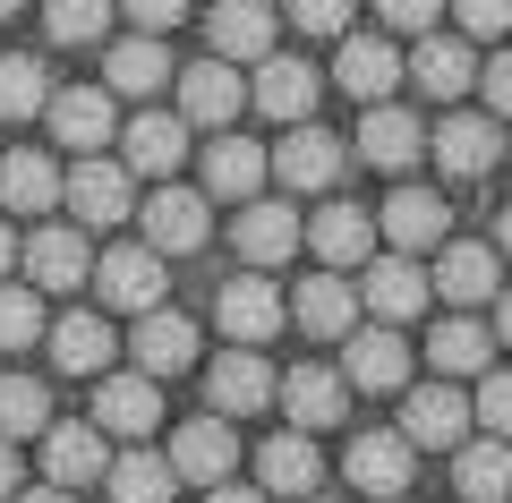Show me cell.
<instances>
[{
	"instance_id": "obj_1",
	"label": "cell",
	"mask_w": 512,
	"mask_h": 503,
	"mask_svg": "<svg viewBox=\"0 0 512 503\" xmlns=\"http://www.w3.org/2000/svg\"><path fill=\"white\" fill-rule=\"evenodd\" d=\"M470 427H478V410H470V393L461 384H410V401H402V435H410V452H461L470 444Z\"/></svg>"
},
{
	"instance_id": "obj_2",
	"label": "cell",
	"mask_w": 512,
	"mask_h": 503,
	"mask_svg": "<svg viewBox=\"0 0 512 503\" xmlns=\"http://www.w3.org/2000/svg\"><path fill=\"white\" fill-rule=\"evenodd\" d=\"M60 205H69L86 231H111V222H128V214H137L128 162H111V154H77V171L60 180Z\"/></svg>"
},
{
	"instance_id": "obj_3",
	"label": "cell",
	"mask_w": 512,
	"mask_h": 503,
	"mask_svg": "<svg viewBox=\"0 0 512 503\" xmlns=\"http://www.w3.org/2000/svg\"><path fill=\"white\" fill-rule=\"evenodd\" d=\"M94 290H103V307H128V316H154L163 307V290H171V273H163V256L137 239V248H111V256H94Z\"/></svg>"
},
{
	"instance_id": "obj_4",
	"label": "cell",
	"mask_w": 512,
	"mask_h": 503,
	"mask_svg": "<svg viewBox=\"0 0 512 503\" xmlns=\"http://www.w3.org/2000/svg\"><path fill=\"white\" fill-rule=\"evenodd\" d=\"M410 435L402 427H367V435H350V452H342V469H350V486L359 495H376V503H393V495H410Z\"/></svg>"
},
{
	"instance_id": "obj_5",
	"label": "cell",
	"mask_w": 512,
	"mask_h": 503,
	"mask_svg": "<svg viewBox=\"0 0 512 503\" xmlns=\"http://www.w3.org/2000/svg\"><path fill=\"white\" fill-rule=\"evenodd\" d=\"M214 316H222V333H231L239 350H256V342H274V333H282L291 299H282L265 273H239V282H222V290H214Z\"/></svg>"
},
{
	"instance_id": "obj_6",
	"label": "cell",
	"mask_w": 512,
	"mask_h": 503,
	"mask_svg": "<svg viewBox=\"0 0 512 503\" xmlns=\"http://www.w3.org/2000/svg\"><path fill=\"white\" fill-rule=\"evenodd\" d=\"M342 384H350V393H402V384H410V342L393 333V324L350 333V342H342Z\"/></svg>"
},
{
	"instance_id": "obj_7",
	"label": "cell",
	"mask_w": 512,
	"mask_h": 503,
	"mask_svg": "<svg viewBox=\"0 0 512 503\" xmlns=\"http://www.w3.org/2000/svg\"><path fill=\"white\" fill-rule=\"evenodd\" d=\"M43 478L52 486H94L111 478V444L94 418H52V435H43Z\"/></svg>"
},
{
	"instance_id": "obj_8",
	"label": "cell",
	"mask_w": 512,
	"mask_h": 503,
	"mask_svg": "<svg viewBox=\"0 0 512 503\" xmlns=\"http://www.w3.org/2000/svg\"><path fill=\"white\" fill-rule=\"evenodd\" d=\"M239 111H248V86H239L231 60H197V69H180V120L188 128H231Z\"/></svg>"
},
{
	"instance_id": "obj_9",
	"label": "cell",
	"mask_w": 512,
	"mask_h": 503,
	"mask_svg": "<svg viewBox=\"0 0 512 503\" xmlns=\"http://www.w3.org/2000/svg\"><path fill=\"white\" fill-rule=\"evenodd\" d=\"M342 162H350L342 137H325V128H291V137L274 145V180L291 188V197H316V188L342 180Z\"/></svg>"
},
{
	"instance_id": "obj_10",
	"label": "cell",
	"mask_w": 512,
	"mask_h": 503,
	"mask_svg": "<svg viewBox=\"0 0 512 503\" xmlns=\"http://www.w3.org/2000/svg\"><path fill=\"white\" fill-rule=\"evenodd\" d=\"M171 469H180V478H197L205 495H214V486H231V469H239L231 418H188V427L171 435Z\"/></svg>"
},
{
	"instance_id": "obj_11",
	"label": "cell",
	"mask_w": 512,
	"mask_h": 503,
	"mask_svg": "<svg viewBox=\"0 0 512 503\" xmlns=\"http://www.w3.org/2000/svg\"><path fill=\"white\" fill-rule=\"evenodd\" d=\"M333 77H342V94H359V103L376 111V103H393V86L410 77V60L393 52L384 35H342V60H333Z\"/></svg>"
},
{
	"instance_id": "obj_12",
	"label": "cell",
	"mask_w": 512,
	"mask_h": 503,
	"mask_svg": "<svg viewBox=\"0 0 512 503\" xmlns=\"http://www.w3.org/2000/svg\"><path fill=\"white\" fill-rule=\"evenodd\" d=\"M128 359H137V376H188L197 367V324L171 316V307H154V316H137V333H128Z\"/></svg>"
},
{
	"instance_id": "obj_13",
	"label": "cell",
	"mask_w": 512,
	"mask_h": 503,
	"mask_svg": "<svg viewBox=\"0 0 512 503\" xmlns=\"http://www.w3.org/2000/svg\"><path fill=\"white\" fill-rule=\"evenodd\" d=\"M137 222H146V248H154V256H197L205 231H214V214H205L197 188H154V205H146Z\"/></svg>"
},
{
	"instance_id": "obj_14",
	"label": "cell",
	"mask_w": 512,
	"mask_h": 503,
	"mask_svg": "<svg viewBox=\"0 0 512 503\" xmlns=\"http://www.w3.org/2000/svg\"><path fill=\"white\" fill-rule=\"evenodd\" d=\"M120 162L146 171V180H171V171L188 162V120L180 111H137V120L120 128Z\"/></svg>"
},
{
	"instance_id": "obj_15",
	"label": "cell",
	"mask_w": 512,
	"mask_h": 503,
	"mask_svg": "<svg viewBox=\"0 0 512 503\" xmlns=\"http://www.w3.org/2000/svg\"><path fill=\"white\" fill-rule=\"evenodd\" d=\"M94 427L128 435V444L154 435V427H163V384H154V376H103V384H94Z\"/></svg>"
},
{
	"instance_id": "obj_16",
	"label": "cell",
	"mask_w": 512,
	"mask_h": 503,
	"mask_svg": "<svg viewBox=\"0 0 512 503\" xmlns=\"http://www.w3.org/2000/svg\"><path fill=\"white\" fill-rule=\"evenodd\" d=\"M427 290H436V282L419 273V256H376V265L359 273V307H367L376 324H402V316H419V307H427Z\"/></svg>"
},
{
	"instance_id": "obj_17",
	"label": "cell",
	"mask_w": 512,
	"mask_h": 503,
	"mask_svg": "<svg viewBox=\"0 0 512 503\" xmlns=\"http://www.w3.org/2000/svg\"><path fill=\"white\" fill-rule=\"evenodd\" d=\"M274 367L256 359V350H222L214 367H205V401H214V418H248V410H265L274 401Z\"/></svg>"
},
{
	"instance_id": "obj_18",
	"label": "cell",
	"mask_w": 512,
	"mask_h": 503,
	"mask_svg": "<svg viewBox=\"0 0 512 503\" xmlns=\"http://www.w3.org/2000/svg\"><path fill=\"white\" fill-rule=\"evenodd\" d=\"M18 265H26V282H35V290H77V282L94 273V256H86V231L43 222V231L18 248Z\"/></svg>"
},
{
	"instance_id": "obj_19",
	"label": "cell",
	"mask_w": 512,
	"mask_h": 503,
	"mask_svg": "<svg viewBox=\"0 0 512 503\" xmlns=\"http://www.w3.org/2000/svg\"><path fill=\"white\" fill-rule=\"evenodd\" d=\"M205 35H214V60H274V0H214V18H205Z\"/></svg>"
},
{
	"instance_id": "obj_20",
	"label": "cell",
	"mask_w": 512,
	"mask_h": 503,
	"mask_svg": "<svg viewBox=\"0 0 512 503\" xmlns=\"http://www.w3.org/2000/svg\"><path fill=\"white\" fill-rule=\"evenodd\" d=\"M248 103L265 111V120H282V128H308V111H316V69L308 60H256V86H248Z\"/></svg>"
},
{
	"instance_id": "obj_21",
	"label": "cell",
	"mask_w": 512,
	"mask_h": 503,
	"mask_svg": "<svg viewBox=\"0 0 512 503\" xmlns=\"http://www.w3.org/2000/svg\"><path fill=\"white\" fill-rule=\"evenodd\" d=\"M274 401L291 410V427L308 435V427H342V410H350V384H342V367H291V376L274 384Z\"/></svg>"
},
{
	"instance_id": "obj_22",
	"label": "cell",
	"mask_w": 512,
	"mask_h": 503,
	"mask_svg": "<svg viewBox=\"0 0 512 503\" xmlns=\"http://www.w3.org/2000/svg\"><path fill=\"white\" fill-rule=\"evenodd\" d=\"M43 120H52V137L69 154H103L111 145V86H60Z\"/></svg>"
},
{
	"instance_id": "obj_23",
	"label": "cell",
	"mask_w": 512,
	"mask_h": 503,
	"mask_svg": "<svg viewBox=\"0 0 512 503\" xmlns=\"http://www.w3.org/2000/svg\"><path fill=\"white\" fill-rule=\"evenodd\" d=\"M291 316L316 342H342V333H359V290H350L342 273H308V282L291 290Z\"/></svg>"
},
{
	"instance_id": "obj_24",
	"label": "cell",
	"mask_w": 512,
	"mask_h": 503,
	"mask_svg": "<svg viewBox=\"0 0 512 503\" xmlns=\"http://www.w3.org/2000/svg\"><path fill=\"white\" fill-rule=\"evenodd\" d=\"M256 478H265V495L308 503L316 478H325V461H316V444H308L299 427H282V435H265V444H256Z\"/></svg>"
},
{
	"instance_id": "obj_25",
	"label": "cell",
	"mask_w": 512,
	"mask_h": 503,
	"mask_svg": "<svg viewBox=\"0 0 512 503\" xmlns=\"http://www.w3.org/2000/svg\"><path fill=\"white\" fill-rule=\"evenodd\" d=\"M427 154L453 171V180H478V171H495V154H504V137H495L487 111H453V120L427 137Z\"/></svg>"
},
{
	"instance_id": "obj_26",
	"label": "cell",
	"mask_w": 512,
	"mask_h": 503,
	"mask_svg": "<svg viewBox=\"0 0 512 503\" xmlns=\"http://www.w3.org/2000/svg\"><path fill=\"white\" fill-rule=\"evenodd\" d=\"M419 154H427V128L410 120L402 103H376V111H359V162H376V171H410Z\"/></svg>"
},
{
	"instance_id": "obj_27",
	"label": "cell",
	"mask_w": 512,
	"mask_h": 503,
	"mask_svg": "<svg viewBox=\"0 0 512 503\" xmlns=\"http://www.w3.org/2000/svg\"><path fill=\"white\" fill-rule=\"evenodd\" d=\"M410 86H419L427 103H461V94L478 86L470 43H453V35H419V52H410Z\"/></svg>"
},
{
	"instance_id": "obj_28",
	"label": "cell",
	"mask_w": 512,
	"mask_h": 503,
	"mask_svg": "<svg viewBox=\"0 0 512 503\" xmlns=\"http://www.w3.org/2000/svg\"><path fill=\"white\" fill-rule=\"evenodd\" d=\"M265 171H274V154H265V145H248V137H231V128L205 145V188H214V197H231V205H256Z\"/></svg>"
},
{
	"instance_id": "obj_29",
	"label": "cell",
	"mask_w": 512,
	"mask_h": 503,
	"mask_svg": "<svg viewBox=\"0 0 512 503\" xmlns=\"http://www.w3.org/2000/svg\"><path fill=\"white\" fill-rule=\"evenodd\" d=\"M444 197H427V188H393V205L376 214V231L393 239V256H419V248H444Z\"/></svg>"
},
{
	"instance_id": "obj_30",
	"label": "cell",
	"mask_w": 512,
	"mask_h": 503,
	"mask_svg": "<svg viewBox=\"0 0 512 503\" xmlns=\"http://www.w3.org/2000/svg\"><path fill=\"white\" fill-rule=\"evenodd\" d=\"M308 248L325 256V273H367V256H376V222L359 214V205H325V214L308 222Z\"/></svg>"
},
{
	"instance_id": "obj_31",
	"label": "cell",
	"mask_w": 512,
	"mask_h": 503,
	"mask_svg": "<svg viewBox=\"0 0 512 503\" xmlns=\"http://www.w3.org/2000/svg\"><path fill=\"white\" fill-rule=\"evenodd\" d=\"M436 299H453V307H487L495 299V248H478V239H453V248L436 256Z\"/></svg>"
},
{
	"instance_id": "obj_32",
	"label": "cell",
	"mask_w": 512,
	"mask_h": 503,
	"mask_svg": "<svg viewBox=\"0 0 512 503\" xmlns=\"http://www.w3.org/2000/svg\"><path fill=\"white\" fill-rule=\"evenodd\" d=\"M231 239H239V256H248V265H282V256L308 239V222H299L291 205H265V197H256L248 214L231 222Z\"/></svg>"
},
{
	"instance_id": "obj_33",
	"label": "cell",
	"mask_w": 512,
	"mask_h": 503,
	"mask_svg": "<svg viewBox=\"0 0 512 503\" xmlns=\"http://www.w3.org/2000/svg\"><path fill=\"white\" fill-rule=\"evenodd\" d=\"M427 367H436L444 384H453V376H487V367H495V333L470 324V316H444L436 333H427Z\"/></svg>"
},
{
	"instance_id": "obj_34",
	"label": "cell",
	"mask_w": 512,
	"mask_h": 503,
	"mask_svg": "<svg viewBox=\"0 0 512 503\" xmlns=\"http://www.w3.org/2000/svg\"><path fill=\"white\" fill-rule=\"evenodd\" d=\"M43 342H52V367H60V376H103L111 350H120V342H111V324L86 316V307H77V316H60Z\"/></svg>"
},
{
	"instance_id": "obj_35",
	"label": "cell",
	"mask_w": 512,
	"mask_h": 503,
	"mask_svg": "<svg viewBox=\"0 0 512 503\" xmlns=\"http://www.w3.org/2000/svg\"><path fill=\"white\" fill-rule=\"evenodd\" d=\"M171 52H163V35H128V43H111V60H103V86L111 94H154V86H171Z\"/></svg>"
},
{
	"instance_id": "obj_36",
	"label": "cell",
	"mask_w": 512,
	"mask_h": 503,
	"mask_svg": "<svg viewBox=\"0 0 512 503\" xmlns=\"http://www.w3.org/2000/svg\"><path fill=\"white\" fill-rule=\"evenodd\" d=\"M60 180H69V171H52V154H0V205H9V214H52Z\"/></svg>"
},
{
	"instance_id": "obj_37",
	"label": "cell",
	"mask_w": 512,
	"mask_h": 503,
	"mask_svg": "<svg viewBox=\"0 0 512 503\" xmlns=\"http://www.w3.org/2000/svg\"><path fill=\"white\" fill-rule=\"evenodd\" d=\"M453 486H461L470 503H495V495H512V444H495V435L461 444V452H453Z\"/></svg>"
},
{
	"instance_id": "obj_38",
	"label": "cell",
	"mask_w": 512,
	"mask_h": 503,
	"mask_svg": "<svg viewBox=\"0 0 512 503\" xmlns=\"http://www.w3.org/2000/svg\"><path fill=\"white\" fill-rule=\"evenodd\" d=\"M103 486H111V503H171L180 495V469H171V452L163 461H154V452H120Z\"/></svg>"
},
{
	"instance_id": "obj_39",
	"label": "cell",
	"mask_w": 512,
	"mask_h": 503,
	"mask_svg": "<svg viewBox=\"0 0 512 503\" xmlns=\"http://www.w3.org/2000/svg\"><path fill=\"white\" fill-rule=\"evenodd\" d=\"M18 435H52V393L35 376H0V444Z\"/></svg>"
},
{
	"instance_id": "obj_40",
	"label": "cell",
	"mask_w": 512,
	"mask_h": 503,
	"mask_svg": "<svg viewBox=\"0 0 512 503\" xmlns=\"http://www.w3.org/2000/svg\"><path fill=\"white\" fill-rule=\"evenodd\" d=\"M35 111H52V77H43V60L9 52L0 60V120H35Z\"/></svg>"
},
{
	"instance_id": "obj_41",
	"label": "cell",
	"mask_w": 512,
	"mask_h": 503,
	"mask_svg": "<svg viewBox=\"0 0 512 503\" xmlns=\"http://www.w3.org/2000/svg\"><path fill=\"white\" fill-rule=\"evenodd\" d=\"M111 9L120 0H43V26H52V43H103Z\"/></svg>"
},
{
	"instance_id": "obj_42",
	"label": "cell",
	"mask_w": 512,
	"mask_h": 503,
	"mask_svg": "<svg viewBox=\"0 0 512 503\" xmlns=\"http://www.w3.org/2000/svg\"><path fill=\"white\" fill-rule=\"evenodd\" d=\"M52 324H43V290H18L0 282V350H35Z\"/></svg>"
},
{
	"instance_id": "obj_43",
	"label": "cell",
	"mask_w": 512,
	"mask_h": 503,
	"mask_svg": "<svg viewBox=\"0 0 512 503\" xmlns=\"http://www.w3.org/2000/svg\"><path fill=\"white\" fill-rule=\"evenodd\" d=\"M470 410H478V427H487L495 444H504V435H512V367H504V376H495V367H487V376H478Z\"/></svg>"
},
{
	"instance_id": "obj_44",
	"label": "cell",
	"mask_w": 512,
	"mask_h": 503,
	"mask_svg": "<svg viewBox=\"0 0 512 503\" xmlns=\"http://www.w3.org/2000/svg\"><path fill=\"white\" fill-rule=\"evenodd\" d=\"M453 18L470 43H495V35H512V0H453Z\"/></svg>"
},
{
	"instance_id": "obj_45",
	"label": "cell",
	"mask_w": 512,
	"mask_h": 503,
	"mask_svg": "<svg viewBox=\"0 0 512 503\" xmlns=\"http://www.w3.org/2000/svg\"><path fill=\"white\" fill-rule=\"evenodd\" d=\"M299 35H350V0H291Z\"/></svg>"
},
{
	"instance_id": "obj_46",
	"label": "cell",
	"mask_w": 512,
	"mask_h": 503,
	"mask_svg": "<svg viewBox=\"0 0 512 503\" xmlns=\"http://www.w3.org/2000/svg\"><path fill=\"white\" fill-rule=\"evenodd\" d=\"M384 9V26H393V35H427V26L444 18V0H376Z\"/></svg>"
},
{
	"instance_id": "obj_47",
	"label": "cell",
	"mask_w": 512,
	"mask_h": 503,
	"mask_svg": "<svg viewBox=\"0 0 512 503\" xmlns=\"http://www.w3.org/2000/svg\"><path fill=\"white\" fill-rule=\"evenodd\" d=\"M478 94H487V120H512V52H495L478 69Z\"/></svg>"
},
{
	"instance_id": "obj_48",
	"label": "cell",
	"mask_w": 512,
	"mask_h": 503,
	"mask_svg": "<svg viewBox=\"0 0 512 503\" xmlns=\"http://www.w3.org/2000/svg\"><path fill=\"white\" fill-rule=\"evenodd\" d=\"M128 18H137V35H171V26L188 18V0H120Z\"/></svg>"
},
{
	"instance_id": "obj_49",
	"label": "cell",
	"mask_w": 512,
	"mask_h": 503,
	"mask_svg": "<svg viewBox=\"0 0 512 503\" xmlns=\"http://www.w3.org/2000/svg\"><path fill=\"white\" fill-rule=\"evenodd\" d=\"M205 503H265V486H214Z\"/></svg>"
},
{
	"instance_id": "obj_50",
	"label": "cell",
	"mask_w": 512,
	"mask_h": 503,
	"mask_svg": "<svg viewBox=\"0 0 512 503\" xmlns=\"http://www.w3.org/2000/svg\"><path fill=\"white\" fill-rule=\"evenodd\" d=\"M9 495H18V452L0 444V503H9Z\"/></svg>"
},
{
	"instance_id": "obj_51",
	"label": "cell",
	"mask_w": 512,
	"mask_h": 503,
	"mask_svg": "<svg viewBox=\"0 0 512 503\" xmlns=\"http://www.w3.org/2000/svg\"><path fill=\"white\" fill-rule=\"evenodd\" d=\"M495 342H512V290H495Z\"/></svg>"
},
{
	"instance_id": "obj_52",
	"label": "cell",
	"mask_w": 512,
	"mask_h": 503,
	"mask_svg": "<svg viewBox=\"0 0 512 503\" xmlns=\"http://www.w3.org/2000/svg\"><path fill=\"white\" fill-rule=\"evenodd\" d=\"M18 503H77L69 486H35V495H18Z\"/></svg>"
},
{
	"instance_id": "obj_53",
	"label": "cell",
	"mask_w": 512,
	"mask_h": 503,
	"mask_svg": "<svg viewBox=\"0 0 512 503\" xmlns=\"http://www.w3.org/2000/svg\"><path fill=\"white\" fill-rule=\"evenodd\" d=\"M18 265V231H9V222H0V273Z\"/></svg>"
},
{
	"instance_id": "obj_54",
	"label": "cell",
	"mask_w": 512,
	"mask_h": 503,
	"mask_svg": "<svg viewBox=\"0 0 512 503\" xmlns=\"http://www.w3.org/2000/svg\"><path fill=\"white\" fill-rule=\"evenodd\" d=\"M495 256H512V205H504V222H495Z\"/></svg>"
},
{
	"instance_id": "obj_55",
	"label": "cell",
	"mask_w": 512,
	"mask_h": 503,
	"mask_svg": "<svg viewBox=\"0 0 512 503\" xmlns=\"http://www.w3.org/2000/svg\"><path fill=\"white\" fill-rule=\"evenodd\" d=\"M0 18H18V0H0Z\"/></svg>"
},
{
	"instance_id": "obj_56",
	"label": "cell",
	"mask_w": 512,
	"mask_h": 503,
	"mask_svg": "<svg viewBox=\"0 0 512 503\" xmlns=\"http://www.w3.org/2000/svg\"><path fill=\"white\" fill-rule=\"evenodd\" d=\"M308 503H333V495H308Z\"/></svg>"
},
{
	"instance_id": "obj_57",
	"label": "cell",
	"mask_w": 512,
	"mask_h": 503,
	"mask_svg": "<svg viewBox=\"0 0 512 503\" xmlns=\"http://www.w3.org/2000/svg\"><path fill=\"white\" fill-rule=\"evenodd\" d=\"M393 503H410V495H393Z\"/></svg>"
}]
</instances>
